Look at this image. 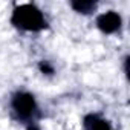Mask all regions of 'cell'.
<instances>
[{"label": "cell", "instance_id": "obj_1", "mask_svg": "<svg viewBox=\"0 0 130 130\" xmlns=\"http://www.w3.org/2000/svg\"><path fill=\"white\" fill-rule=\"evenodd\" d=\"M11 25L25 32H41L49 26L44 12L34 3L17 5L11 14Z\"/></svg>", "mask_w": 130, "mask_h": 130}, {"label": "cell", "instance_id": "obj_2", "mask_svg": "<svg viewBox=\"0 0 130 130\" xmlns=\"http://www.w3.org/2000/svg\"><path fill=\"white\" fill-rule=\"evenodd\" d=\"M9 109L15 121L25 124L26 127L38 124V119L41 116L40 107L37 104V100L34 93L28 90H15L11 95L9 100Z\"/></svg>", "mask_w": 130, "mask_h": 130}, {"label": "cell", "instance_id": "obj_3", "mask_svg": "<svg viewBox=\"0 0 130 130\" xmlns=\"http://www.w3.org/2000/svg\"><path fill=\"white\" fill-rule=\"evenodd\" d=\"M96 28L103 34H116L122 28V17L116 11H107L96 17Z\"/></svg>", "mask_w": 130, "mask_h": 130}, {"label": "cell", "instance_id": "obj_4", "mask_svg": "<svg viewBox=\"0 0 130 130\" xmlns=\"http://www.w3.org/2000/svg\"><path fill=\"white\" fill-rule=\"evenodd\" d=\"M83 130H116L112 122L100 113H87L83 118Z\"/></svg>", "mask_w": 130, "mask_h": 130}, {"label": "cell", "instance_id": "obj_5", "mask_svg": "<svg viewBox=\"0 0 130 130\" xmlns=\"http://www.w3.org/2000/svg\"><path fill=\"white\" fill-rule=\"evenodd\" d=\"M96 6H98V3L96 2H92V0H75V2H71V8L75 12L83 14V15L92 14L96 9Z\"/></svg>", "mask_w": 130, "mask_h": 130}, {"label": "cell", "instance_id": "obj_6", "mask_svg": "<svg viewBox=\"0 0 130 130\" xmlns=\"http://www.w3.org/2000/svg\"><path fill=\"white\" fill-rule=\"evenodd\" d=\"M38 69L43 72V74H46V75H52L54 74V68H52V64L49 63V61H40V64H38Z\"/></svg>", "mask_w": 130, "mask_h": 130}, {"label": "cell", "instance_id": "obj_7", "mask_svg": "<svg viewBox=\"0 0 130 130\" xmlns=\"http://www.w3.org/2000/svg\"><path fill=\"white\" fill-rule=\"evenodd\" d=\"M26 130H41V128L38 127V124H34V125H29V127H26Z\"/></svg>", "mask_w": 130, "mask_h": 130}]
</instances>
